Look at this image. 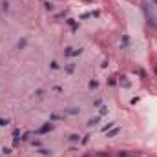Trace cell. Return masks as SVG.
Returning a JSON list of instances; mask_svg holds the SVG:
<instances>
[{
    "label": "cell",
    "instance_id": "6da1fadb",
    "mask_svg": "<svg viewBox=\"0 0 157 157\" xmlns=\"http://www.w3.org/2000/svg\"><path fill=\"white\" fill-rule=\"evenodd\" d=\"M154 2H155V4H157V0H154Z\"/></svg>",
    "mask_w": 157,
    "mask_h": 157
}]
</instances>
